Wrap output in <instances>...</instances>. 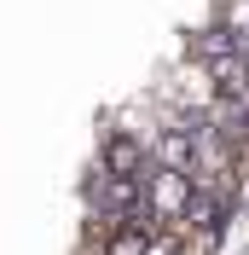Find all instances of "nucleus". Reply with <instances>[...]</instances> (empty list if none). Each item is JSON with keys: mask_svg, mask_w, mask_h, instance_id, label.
I'll use <instances>...</instances> for the list:
<instances>
[{"mask_svg": "<svg viewBox=\"0 0 249 255\" xmlns=\"http://www.w3.org/2000/svg\"><path fill=\"white\" fill-rule=\"evenodd\" d=\"M191 197H197V180H191V174L156 168V162H151V174H145V209H151L156 221H186Z\"/></svg>", "mask_w": 249, "mask_h": 255, "instance_id": "nucleus-1", "label": "nucleus"}, {"mask_svg": "<svg viewBox=\"0 0 249 255\" xmlns=\"http://www.w3.org/2000/svg\"><path fill=\"white\" fill-rule=\"evenodd\" d=\"M145 255H180V238H174V232H156V238H151V250H145Z\"/></svg>", "mask_w": 249, "mask_h": 255, "instance_id": "nucleus-2", "label": "nucleus"}]
</instances>
